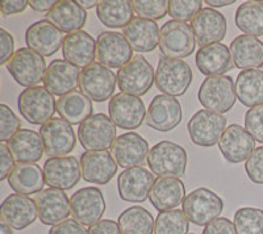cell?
Here are the masks:
<instances>
[{"label":"cell","instance_id":"obj_1","mask_svg":"<svg viewBox=\"0 0 263 234\" xmlns=\"http://www.w3.org/2000/svg\"><path fill=\"white\" fill-rule=\"evenodd\" d=\"M189 157L179 144L173 141H161L150 149L147 166L157 177L182 178L185 174Z\"/></svg>","mask_w":263,"mask_h":234},{"label":"cell","instance_id":"obj_2","mask_svg":"<svg viewBox=\"0 0 263 234\" xmlns=\"http://www.w3.org/2000/svg\"><path fill=\"white\" fill-rule=\"evenodd\" d=\"M21 116L33 125H44L57 112V102L53 93L45 87L34 86L21 91L17 99Z\"/></svg>","mask_w":263,"mask_h":234},{"label":"cell","instance_id":"obj_3","mask_svg":"<svg viewBox=\"0 0 263 234\" xmlns=\"http://www.w3.org/2000/svg\"><path fill=\"white\" fill-rule=\"evenodd\" d=\"M197 99L206 111L227 113L236 104V84L227 75L208 76L199 88Z\"/></svg>","mask_w":263,"mask_h":234},{"label":"cell","instance_id":"obj_4","mask_svg":"<svg viewBox=\"0 0 263 234\" xmlns=\"http://www.w3.org/2000/svg\"><path fill=\"white\" fill-rule=\"evenodd\" d=\"M183 212L190 222L196 226H206L224 210V200L208 188H196L185 196Z\"/></svg>","mask_w":263,"mask_h":234},{"label":"cell","instance_id":"obj_5","mask_svg":"<svg viewBox=\"0 0 263 234\" xmlns=\"http://www.w3.org/2000/svg\"><path fill=\"white\" fill-rule=\"evenodd\" d=\"M192 82V70L183 60L161 57L156 71V86L163 95L182 96Z\"/></svg>","mask_w":263,"mask_h":234},{"label":"cell","instance_id":"obj_6","mask_svg":"<svg viewBox=\"0 0 263 234\" xmlns=\"http://www.w3.org/2000/svg\"><path fill=\"white\" fill-rule=\"evenodd\" d=\"M196 38L191 25L170 20L164 23L159 34V50L163 57L182 60L194 53Z\"/></svg>","mask_w":263,"mask_h":234},{"label":"cell","instance_id":"obj_7","mask_svg":"<svg viewBox=\"0 0 263 234\" xmlns=\"http://www.w3.org/2000/svg\"><path fill=\"white\" fill-rule=\"evenodd\" d=\"M116 78L121 92L140 98L149 92L153 82L156 81V74L146 58L136 55L125 66L119 69Z\"/></svg>","mask_w":263,"mask_h":234},{"label":"cell","instance_id":"obj_8","mask_svg":"<svg viewBox=\"0 0 263 234\" xmlns=\"http://www.w3.org/2000/svg\"><path fill=\"white\" fill-rule=\"evenodd\" d=\"M13 79L23 87H34L46 74L45 58L29 48H20L6 65Z\"/></svg>","mask_w":263,"mask_h":234},{"label":"cell","instance_id":"obj_9","mask_svg":"<svg viewBox=\"0 0 263 234\" xmlns=\"http://www.w3.org/2000/svg\"><path fill=\"white\" fill-rule=\"evenodd\" d=\"M78 138L87 151L107 150L116 140V125L107 114L95 113L79 125Z\"/></svg>","mask_w":263,"mask_h":234},{"label":"cell","instance_id":"obj_10","mask_svg":"<svg viewBox=\"0 0 263 234\" xmlns=\"http://www.w3.org/2000/svg\"><path fill=\"white\" fill-rule=\"evenodd\" d=\"M116 75L109 67L93 62L81 71L79 88L88 99L100 103L111 99L116 88Z\"/></svg>","mask_w":263,"mask_h":234},{"label":"cell","instance_id":"obj_11","mask_svg":"<svg viewBox=\"0 0 263 234\" xmlns=\"http://www.w3.org/2000/svg\"><path fill=\"white\" fill-rule=\"evenodd\" d=\"M227 126V119L222 114L200 109L190 119L187 124L191 141L197 146L211 147L220 142Z\"/></svg>","mask_w":263,"mask_h":234},{"label":"cell","instance_id":"obj_12","mask_svg":"<svg viewBox=\"0 0 263 234\" xmlns=\"http://www.w3.org/2000/svg\"><path fill=\"white\" fill-rule=\"evenodd\" d=\"M42 142L45 146V154L50 158L66 157L71 153L77 145V135L74 128L61 117H53L40 129Z\"/></svg>","mask_w":263,"mask_h":234},{"label":"cell","instance_id":"obj_13","mask_svg":"<svg viewBox=\"0 0 263 234\" xmlns=\"http://www.w3.org/2000/svg\"><path fill=\"white\" fill-rule=\"evenodd\" d=\"M71 216L81 225L91 226L102 220L107 204L102 191L96 187H83L70 198Z\"/></svg>","mask_w":263,"mask_h":234},{"label":"cell","instance_id":"obj_14","mask_svg":"<svg viewBox=\"0 0 263 234\" xmlns=\"http://www.w3.org/2000/svg\"><path fill=\"white\" fill-rule=\"evenodd\" d=\"M108 111L115 125L125 130L140 128L147 113L144 102L140 98L124 92L116 93L109 100Z\"/></svg>","mask_w":263,"mask_h":234},{"label":"cell","instance_id":"obj_15","mask_svg":"<svg viewBox=\"0 0 263 234\" xmlns=\"http://www.w3.org/2000/svg\"><path fill=\"white\" fill-rule=\"evenodd\" d=\"M182 117L179 100L168 95H157L147 108L145 123L157 132H170L179 125Z\"/></svg>","mask_w":263,"mask_h":234},{"label":"cell","instance_id":"obj_16","mask_svg":"<svg viewBox=\"0 0 263 234\" xmlns=\"http://www.w3.org/2000/svg\"><path fill=\"white\" fill-rule=\"evenodd\" d=\"M111 151L117 165L126 170L132 167H141L146 163L150 149L149 144L142 135L135 132H128L116 137Z\"/></svg>","mask_w":263,"mask_h":234},{"label":"cell","instance_id":"obj_17","mask_svg":"<svg viewBox=\"0 0 263 234\" xmlns=\"http://www.w3.org/2000/svg\"><path fill=\"white\" fill-rule=\"evenodd\" d=\"M96 58L107 67H124L133 58V49L119 32H103L96 38Z\"/></svg>","mask_w":263,"mask_h":234},{"label":"cell","instance_id":"obj_18","mask_svg":"<svg viewBox=\"0 0 263 234\" xmlns=\"http://www.w3.org/2000/svg\"><path fill=\"white\" fill-rule=\"evenodd\" d=\"M44 177L50 188L67 189L74 188L82 177L81 162L75 157H55L46 159L44 163Z\"/></svg>","mask_w":263,"mask_h":234},{"label":"cell","instance_id":"obj_19","mask_svg":"<svg viewBox=\"0 0 263 234\" xmlns=\"http://www.w3.org/2000/svg\"><path fill=\"white\" fill-rule=\"evenodd\" d=\"M39 219L44 225L54 226L60 222L69 220L71 215L70 199L65 191L57 188L42 189L34 198Z\"/></svg>","mask_w":263,"mask_h":234},{"label":"cell","instance_id":"obj_20","mask_svg":"<svg viewBox=\"0 0 263 234\" xmlns=\"http://www.w3.org/2000/svg\"><path fill=\"white\" fill-rule=\"evenodd\" d=\"M154 182L153 172L147 171V168H126L117 178L119 196L128 203H142L149 198Z\"/></svg>","mask_w":263,"mask_h":234},{"label":"cell","instance_id":"obj_21","mask_svg":"<svg viewBox=\"0 0 263 234\" xmlns=\"http://www.w3.org/2000/svg\"><path fill=\"white\" fill-rule=\"evenodd\" d=\"M196 44L199 46L217 44L225 38L227 34V18L221 12L213 8H203L191 20Z\"/></svg>","mask_w":263,"mask_h":234},{"label":"cell","instance_id":"obj_22","mask_svg":"<svg viewBox=\"0 0 263 234\" xmlns=\"http://www.w3.org/2000/svg\"><path fill=\"white\" fill-rule=\"evenodd\" d=\"M2 221L16 230H23L30 226L39 217L36 201L18 193H11L4 199L0 208Z\"/></svg>","mask_w":263,"mask_h":234},{"label":"cell","instance_id":"obj_23","mask_svg":"<svg viewBox=\"0 0 263 234\" xmlns=\"http://www.w3.org/2000/svg\"><path fill=\"white\" fill-rule=\"evenodd\" d=\"M63 32L49 20H40L29 25L25 32L27 46L42 57L55 54L63 45Z\"/></svg>","mask_w":263,"mask_h":234},{"label":"cell","instance_id":"obj_24","mask_svg":"<svg viewBox=\"0 0 263 234\" xmlns=\"http://www.w3.org/2000/svg\"><path fill=\"white\" fill-rule=\"evenodd\" d=\"M218 149L228 162L241 163L255 150V140L239 124H232L225 129Z\"/></svg>","mask_w":263,"mask_h":234},{"label":"cell","instance_id":"obj_25","mask_svg":"<svg viewBox=\"0 0 263 234\" xmlns=\"http://www.w3.org/2000/svg\"><path fill=\"white\" fill-rule=\"evenodd\" d=\"M82 178L88 183L107 184L117 172V162L112 153L107 150L86 151L81 157Z\"/></svg>","mask_w":263,"mask_h":234},{"label":"cell","instance_id":"obj_26","mask_svg":"<svg viewBox=\"0 0 263 234\" xmlns=\"http://www.w3.org/2000/svg\"><path fill=\"white\" fill-rule=\"evenodd\" d=\"M79 67L74 66L66 60H53L48 66L42 82L45 88H48L53 95L65 96L67 93L77 91L75 88L79 86Z\"/></svg>","mask_w":263,"mask_h":234},{"label":"cell","instance_id":"obj_27","mask_svg":"<svg viewBox=\"0 0 263 234\" xmlns=\"http://www.w3.org/2000/svg\"><path fill=\"white\" fill-rule=\"evenodd\" d=\"M197 70L206 76H218L233 69V60L225 44L217 42L201 46L195 57Z\"/></svg>","mask_w":263,"mask_h":234},{"label":"cell","instance_id":"obj_28","mask_svg":"<svg viewBox=\"0 0 263 234\" xmlns=\"http://www.w3.org/2000/svg\"><path fill=\"white\" fill-rule=\"evenodd\" d=\"M184 199L185 187L179 178H157L149 193L150 203L158 212L175 209L183 204Z\"/></svg>","mask_w":263,"mask_h":234},{"label":"cell","instance_id":"obj_29","mask_svg":"<svg viewBox=\"0 0 263 234\" xmlns=\"http://www.w3.org/2000/svg\"><path fill=\"white\" fill-rule=\"evenodd\" d=\"M233 65L237 69L259 70L263 66V42L258 37L242 34L230 42L229 46Z\"/></svg>","mask_w":263,"mask_h":234},{"label":"cell","instance_id":"obj_30","mask_svg":"<svg viewBox=\"0 0 263 234\" xmlns=\"http://www.w3.org/2000/svg\"><path fill=\"white\" fill-rule=\"evenodd\" d=\"M62 54L63 58L74 66L86 69L93 63L96 57L95 38L84 30L67 34L63 40Z\"/></svg>","mask_w":263,"mask_h":234},{"label":"cell","instance_id":"obj_31","mask_svg":"<svg viewBox=\"0 0 263 234\" xmlns=\"http://www.w3.org/2000/svg\"><path fill=\"white\" fill-rule=\"evenodd\" d=\"M123 34L133 50L149 53L158 46L161 29L156 21L135 17L124 28Z\"/></svg>","mask_w":263,"mask_h":234},{"label":"cell","instance_id":"obj_32","mask_svg":"<svg viewBox=\"0 0 263 234\" xmlns=\"http://www.w3.org/2000/svg\"><path fill=\"white\" fill-rule=\"evenodd\" d=\"M7 145L17 163H36L45 154L41 134L36 130H18Z\"/></svg>","mask_w":263,"mask_h":234},{"label":"cell","instance_id":"obj_33","mask_svg":"<svg viewBox=\"0 0 263 234\" xmlns=\"http://www.w3.org/2000/svg\"><path fill=\"white\" fill-rule=\"evenodd\" d=\"M8 184L18 195H37L46 184L44 170L37 163H17L9 175Z\"/></svg>","mask_w":263,"mask_h":234},{"label":"cell","instance_id":"obj_34","mask_svg":"<svg viewBox=\"0 0 263 234\" xmlns=\"http://www.w3.org/2000/svg\"><path fill=\"white\" fill-rule=\"evenodd\" d=\"M46 17L58 29L70 34L79 32L86 25L87 12L79 6L78 2L60 0L50 12H48Z\"/></svg>","mask_w":263,"mask_h":234},{"label":"cell","instance_id":"obj_35","mask_svg":"<svg viewBox=\"0 0 263 234\" xmlns=\"http://www.w3.org/2000/svg\"><path fill=\"white\" fill-rule=\"evenodd\" d=\"M57 112L61 119L71 125H81L88 117L92 116V100L88 99L81 91H74L57 100Z\"/></svg>","mask_w":263,"mask_h":234},{"label":"cell","instance_id":"obj_36","mask_svg":"<svg viewBox=\"0 0 263 234\" xmlns=\"http://www.w3.org/2000/svg\"><path fill=\"white\" fill-rule=\"evenodd\" d=\"M237 99L245 107L254 108L263 105V71L262 70H245L236 79Z\"/></svg>","mask_w":263,"mask_h":234},{"label":"cell","instance_id":"obj_37","mask_svg":"<svg viewBox=\"0 0 263 234\" xmlns=\"http://www.w3.org/2000/svg\"><path fill=\"white\" fill-rule=\"evenodd\" d=\"M133 2L102 0L96 7V16L108 28H125L133 20Z\"/></svg>","mask_w":263,"mask_h":234},{"label":"cell","instance_id":"obj_38","mask_svg":"<svg viewBox=\"0 0 263 234\" xmlns=\"http://www.w3.org/2000/svg\"><path fill=\"white\" fill-rule=\"evenodd\" d=\"M117 222L121 234H152L156 224L149 210L140 205L124 210Z\"/></svg>","mask_w":263,"mask_h":234},{"label":"cell","instance_id":"obj_39","mask_svg":"<svg viewBox=\"0 0 263 234\" xmlns=\"http://www.w3.org/2000/svg\"><path fill=\"white\" fill-rule=\"evenodd\" d=\"M236 25L248 36H263V2H245L236 11Z\"/></svg>","mask_w":263,"mask_h":234},{"label":"cell","instance_id":"obj_40","mask_svg":"<svg viewBox=\"0 0 263 234\" xmlns=\"http://www.w3.org/2000/svg\"><path fill=\"white\" fill-rule=\"evenodd\" d=\"M189 219L180 209L159 212L154 224V234H187Z\"/></svg>","mask_w":263,"mask_h":234},{"label":"cell","instance_id":"obj_41","mask_svg":"<svg viewBox=\"0 0 263 234\" xmlns=\"http://www.w3.org/2000/svg\"><path fill=\"white\" fill-rule=\"evenodd\" d=\"M233 222L237 234H263V210L259 208H239Z\"/></svg>","mask_w":263,"mask_h":234},{"label":"cell","instance_id":"obj_42","mask_svg":"<svg viewBox=\"0 0 263 234\" xmlns=\"http://www.w3.org/2000/svg\"><path fill=\"white\" fill-rule=\"evenodd\" d=\"M133 9L137 17L146 20H161L168 12V2L166 0H135Z\"/></svg>","mask_w":263,"mask_h":234},{"label":"cell","instance_id":"obj_43","mask_svg":"<svg viewBox=\"0 0 263 234\" xmlns=\"http://www.w3.org/2000/svg\"><path fill=\"white\" fill-rule=\"evenodd\" d=\"M203 2L201 0H170L168 2V16L174 20L185 23L192 20L199 11H201Z\"/></svg>","mask_w":263,"mask_h":234},{"label":"cell","instance_id":"obj_44","mask_svg":"<svg viewBox=\"0 0 263 234\" xmlns=\"http://www.w3.org/2000/svg\"><path fill=\"white\" fill-rule=\"evenodd\" d=\"M0 141L6 144L20 130L21 120L6 104H0Z\"/></svg>","mask_w":263,"mask_h":234},{"label":"cell","instance_id":"obj_45","mask_svg":"<svg viewBox=\"0 0 263 234\" xmlns=\"http://www.w3.org/2000/svg\"><path fill=\"white\" fill-rule=\"evenodd\" d=\"M245 129L255 141L263 144V105L248 109L245 113Z\"/></svg>","mask_w":263,"mask_h":234},{"label":"cell","instance_id":"obj_46","mask_svg":"<svg viewBox=\"0 0 263 234\" xmlns=\"http://www.w3.org/2000/svg\"><path fill=\"white\" fill-rule=\"evenodd\" d=\"M245 172L253 183L263 184V146L255 147L246 159Z\"/></svg>","mask_w":263,"mask_h":234},{"label":"cell","instance_id":"obj_47","mask_svg":"<svg viewBox=\"0 0 263 234\" xmlns=\"http://www.w3.org/2000/svg\"><path fill=\"white\" fill-rule=\"evenodd\" d=\"M0 65H7L11 61V58L15 54V40H13L12 34L8 33L6 29H0Z\"/></svg>","mask_w":263,"mask_h":234},{"label":"cell","instance_id":"obj_48","mask_svg":"<svg viewBox=\"0 0 263 234\" xmlns=\"http://www.w3.org/2000/svg\"><path fill=\"white\" fill-rule=\"evenodd\" d=\"M203 234H237L234 222L227 217H218L204 228Z\"/></svg>","mask_w":263,"mask_h":234},{"label":"cell","instance_id":"obj_49","mask_svg":"<svg viewBox=\"0 0 263 234\" xmlns=\"http://www.w3.org/2000/svg\"><path fill=\"white\" fill-rule=\"evenodd\" d=\"M49 234H88V230L74 219H69L51 226Z\"/></svg>","mask_w":263,"mask_h":234},{"label":"cell","instance_id":"obj_50","mask_svg":"<svg viewBox=\"0 0 263 234\" xmlns=\"http://www.w3.org/2000/svg\"><path fill=\"white\" fill-rule=\"evenodd\" d=\"M0 157H2V170H0V180L8 179L11 172L15 168V159L9 151V147L7 144H0Z\"/></svg>","mask_w":263,"mask_h":234},{"label":"cell","instance_id":"obj_51","mask_svg":"<svg viewBox=\"0 0 263 234\" xmlns=\"http://www.w3.org/2000/svg\"><path fill=\"white\" fill-rule=\"evenodd\" d=\"M88 234H121L119 222L114 220H100L88 229Z\"/></svg>","mask_w":263,"mask_h":234},{"label":"cell","instance_id":"obj_52","mask_svg":"<svg viewBox=\"0 0 263 234\" xmlns=\"http://www.w3.org/2000/svg\"><path fill=\"white\" fill-rule=\"evenodd\" d=\"M28 6H29V2L27 0H4L2 2L0 11L3 16L16 15V13L24 12Z\"/></svg>","mask_w":263,"mask_h":234},{"label":"cell","instance_id":"obj_53","mask_svg":"<svg viewBox=\"0 0 263 234\" xmlns=\"http://www.w3.org/2000/svg\"><path fill=\"white\" fill-rule=\"evenodd\" d=\"M57 4V2L54 0H30L29 7L37 12H50L53 7Z\"/></svg>","mask_w":263,"mask_h":234},{"label":"cell","instance_id":"obj_54","mask_svg":"<svg viewBox=\"0 0 263 234\" xmlns=\"http://www.w3.org/2000/svg\"><path fill=\"white\" fill-rule=\"evenodd\" d=\"M205 4H208L210 8H212V7L218 8V7H225L230 6V4H234V0H206Z\"/></svg>","mask_w":263,"mask_h":234},{"label":"cell","instance_id":"obj_55","mask_svg":"<svg viewBox=\"0 0 263 234\" xmlns=\"http://www.w3.org/2000/svg\"><path fill=\"white\" fill-rule=\"evenodd\" d=\"M78 4L83 9H90L93 8V7H98V2H95V0H79Z\"/></svg>","mask_w":263,"mask_h":234},{"label":"cell","instance_id":"obj_56","mask_svg":"<svg viewBox=\"0 0 263 234\" xmlns=\"http://www.w3.org/2000/svg\"><path fill=\"white\" fill-rule=\"evenodd\" d=\"M0 231H2V234H13L12 228L9 225H7L4 221L0 222Z\"/></svg>","mask_w":263,"mask_h":234},{"label":"cell","instance_id":"obj_57","mask_svg":"<svg viewBox=\"0 0 263 234\" xmlns=\"http://www.w3.org/2000/svg\"><path fill=\"white\" fill-rule=\"evenodd\" d=\"M190 234H196V233H190Z\"/></svg>","mask_w":263,"mask_h":234}]
</instances>
